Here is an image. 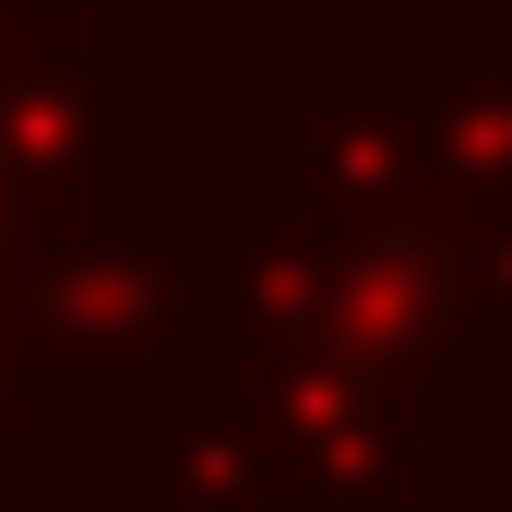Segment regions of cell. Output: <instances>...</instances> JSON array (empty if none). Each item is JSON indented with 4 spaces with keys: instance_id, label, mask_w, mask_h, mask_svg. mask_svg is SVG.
<instances>
[{
    "instance_id": "cell-1",
    "label": "cell",
    "mask_w": 512,
    "mask_h": 512,
    "mask_svg": "<svg viewBox=\"0 0 512 512\" xmlns=\"http://www.w3.org/2000/svg\"><path fill=\"white\" fill-rule=\"evenodd\" d=\"M227 310L274 346H310V358L358 370L429 453H453L477 429V405L512 393V334L453 286L429 215L382 203V191H346L298 155L239 191Z\"/></svg>"
},
{
    "instance_id": "cell-2",
    "label": "cell",
    "mask_w": 512,
    "mask_h": 512,
    "mask_svg": "<svg viewBox=\"0 0 512 512\" xmlns=\"http://www.w3.org/2000/svg\"><path fill=\"white\" fill-rule=\"evenodd\" d=\"M215 310H227V227H143V203L48 227L12 274V370L84 405L143 393L215 334Z\"/></svg>"
},
{
    "instance_id": "cell-3",
    "label": "cell",
    "mask_w": 512,
    "mask_h": 512,
    "mask_svg": "<svg viewBox=\"0 0 512 512\" xmlns=\"http://www.w3.org/2000/svg\"><path fill=\"white\" fill-rule=\"evenodd\" d=\"M0 155L24 239L96 227L143 203V24L108 0H60L0 48Z\"/></svg>"
},
{
    "instance_id": "cell-4",
    "label": "cell",
    "mask_w": 512,
    "mask_h": 512,
    "mask_svg": "<svg viewBox=\"0 0 512 512\" xmlns=\"http://www.w3.org/2000/svg\"><path fill=\"white\" fill-rule=\"evenodd\" d=\"M298 167L382 203H501L512 191V60H322L298 72Z\"/></svg>"
},
{
    "instance_id": "cell-5",
    "label": "cell",
    "mask_w": 512,
    "mask_h": 512,
    "mask_svg": "<svg viewBox=\"0 0 512 512\" xmlns=\"http://www.w3.org/2000/svg\"><path fill=\"white\" fill-rule=\"evenodd\" d=\"M227 393L251 429V489L262 512H417V465L429 441L393 417L382 393L310 346H274L227 310Z\"/></svg>"
},
{
    "instance_id": "cell-6",
    "label": "cell",
    "mask_w": 512,
    "mask_h": 512,
    "mask_svg": "<svg viewBox=\"0 0 512 512\" xmlns=\"http://www.w3.org/2000/svg\"><path fill=\"white\" fill-rule=\"evenodd\" d=\"M429 239H441V262H453V286L512 334V191L501 203H429Z\"/></svg>"
},
{
    "instance_id": "cell-7",
    "label": "cell",
    "mask_w": 512,
    "mask_h": 512,
    "mask_svg": "<svg viewBox=\"0 0 512 512\" xmlns=\"http://www.w3.org/2000/svg\"><path fill=\"white\" fill-rule=\"evenodd\" d=\"M12 274H24V203H12V155H0V298H12Z\"/></svg>"
},
{
    "instance_id": "cell-8",
    "label": "cell",
    "mask_w": 512,
    "mask_h": 512,
    "mask_svg": "<svg viewBox=\"0 0 512 512\" xmlns=\"http://www.w3.org/2000/svg\"><path fill=\"white\" fill-rule=\"evenodd\" d=\"M48 12H60V0H0V48H12L24 24H48Z\"/></svg>"
},
{
    "instance_id": "cell-9",
    "label": "cell",
    "mask_w": 512,
    "mask_h": 512,
    "mask_svg": "<svg viewBox=\"0 0 512 512\" xmlns=\"http://www.w3.org/2000/svg\"><path fill=\"white\" fill-rule=\"evenodd\" d=\"M143 512H239V501H167V489H143Z\"/></svg>"
},
{
    "instance_id": "cell-10",
    "label": "cell",
    "mask_w": 512,
    "mask_h": 512,
    "mask_svg": "<svg viewBox=\"0 0 512 512\" xmlns=\"http://www.w3.org/2000/svg\"><path fill=\"white\" fill-rule=\"evenodd\" d=\"M12 512H72V501H48V489H24V501H12Z\"/></svg>"
}]
</instances>
